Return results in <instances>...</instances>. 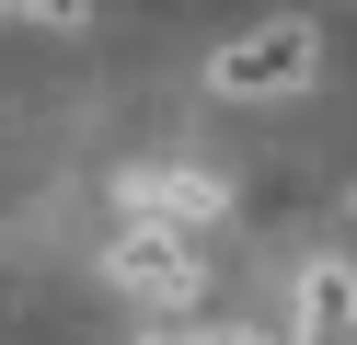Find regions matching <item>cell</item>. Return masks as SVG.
Wrapping results in <instances>:
<instances>
[{
	"label": "cell",
	"mask_w": 357,
	"mask_h": 345,
	"mask_svg": "<svg viewBox=\"0 0 357 345\" xmlns=\"http://www.w3.org/2000/svg\"><path fill=\"white\" fill-rule=\"evenodd\" d=\"M196 345H277V334H196Z\"/></svg>",
	"instance_id": "cell-7"
},
{
	"label": "cell",
	"mask_w": 357,
	"mask_h": 345,
	"mask_svg": "<svg viewBox=\"0 0 357 345\" xmlns=\"http://www.w3.org/2000/svg\"><path fill=\"white\" fill-rule=\"evenodd\" d=\"M104 276H116L127 299H150V311H196V299H208V253H196L185 219H127L116 253H104Z\"/></svg>",
	"instance_id": "cell-1"
},
{
	"label": "cell",
	"mask_w": 357,
	"mask_h": 345,
	"mask_svg": "<svg viewBox=\"0 0 357 345\" xmlns=\"http://www.w3.org/2000/svg\"><path fill=\"white\" fill-rule=\"evenodd\" d=\"M116 207H127V219H162V173H150V161H127V173H116Z\"/></svg>",
	"instance_id": "cell-5"
},
{
	"label": "cell",
	"mask_w": 357,
	"mask_h": 345,
	"mask_svg": "<svg viewBox=\"0 0 357 345\" xmlns=\"http://www.w3.org/2000/svg\"><path fill=\"white\" fill-rule=\"evenodd\" d=\"M311 69H323V23L277 12V23H254V35H231V46L208 58V92H219V104H254V92H311Z\"/></svg>",
	"instance_id": "cell-2"
},
{
	"label": "cell",
	"mask_w": 357,
	"mask_h": 345,
	"mask_svg": "<svg viewBox=\"0 0 357 345\" xmlns=\"http://www.w3.org/2000/svg\"><path fill=\"white\" fill-rule=\"evenodd\" d=\"M35 23H93V0H35Z\"/></svg>",
	"instance_id": "cell-6"
},
{
	"label": "cell",
	"mask_w": 357,
	"mask_h": 345,
	"mask_svg": "<svg viewBox=\"0 0 357 345\" xmlns=\"http://www.w3.org/2000/svg\"><path fill=\"white\" fill-rule=\"evenodd\" d=\"M0 12H35V0H0Z\"/></svg>",
	"instance_id": "cell-8"
},
{
	"label": "cell",
	"mask_w": 357,
	"mask_h": 345,
	"mask_svg": "<svg viewBox=\"0 0 357 345\" xmlns=\"http://www.w3.org/2000/svg\"><path fill=\"white\" fill-rule=\"evenodd\" d=\"M288 345H357V265H346V253L300 265V299H288Z\"/></svg>",
	"instance_id": "cell-3"
},
{
	"label": "cell",
	"mask_w": 357,
	"mask_h": 345,
	"mask_svg": "<svg viewBox=\"0 0 357 345\" xmlns=\"http://www.w3.org/2000/svg\"><path fill=\"white\" fill-rule=\"evenodd\" d=\"M162 219H185V230H219V219H231V196H219V173H196V161H173V173H162Z\"/></svg>",
	"instance_id": "cell-4"
}]
</instances>
